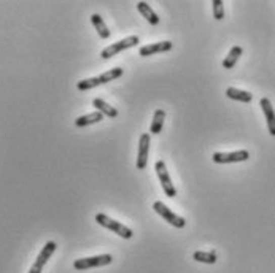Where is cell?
<instances>
[{
	"mask_svg": "<svg viewBox=\"0 0 275 273\" xmlns=\"http://www.w3.org/2000/svg\"><path fill=\"white\" fill-rule=\"evenodd\" d=\"M172 49V41H158V43H151V45H145L142 46L139 54L142 58H148L153 56V54H158V52H166Z\"/></svg>",
	"mask_w": 275,
	"mask_h": 273,
	"instance_id": "cell-8",
	"label": "cell"
},
{
	"mask_svg": "<svg viewBox=\"0 0 275 273\" xmlns=\"http://www.w3.org/2000/svg\"><path fill=\"white\" fill-rule=\"evenodd\" d=\"M193 259L197 260V262H202V264H215L218 260V256L215 251H196L193 254Z\"/></svg>",
	"mask_w": 275,
	"mask_h": 273,
	"instance_id": "cell-18",
	"label": "cell"
},
{
	"mask_svg": "<svg viewBox=\"0 0 275 273\" xmlns=\"http://www.w3.org/2000/svg\"><path fill=\"white\" fill-rule=\"evenodd\" d=\"M250 157V152L245 149L234 152H215L212 156L215 163H233V162H245Z\"/></svg>",
	"mask_w": 275,
	"mask_h": 273,
	"instance_id": "cell-6",
	"label": "cell"
},
{
	"mask_svg": "<svg viewBox=\"0 0 275 273\" xmlns=\"http://www.w3.org/2000/svg\"><path fill=\"white\" fill-rule=\"evenodd\" d=\"M164 119H166V112L162 110V108H158L155 112V116H153V123H151V127H150V132L151 134H159L162 127H164Z\"/></svg>",
	"mask_w": 275,
	"mask_h": 273,
	"instance_id": "cell-17",
	"label": "cell"
},
{
	"mask_svg": "<svg viewBox=\"0 0 275 273\" xmlns=\"http://www.w3.org/2000/svg\"><path fill=\"white\" fill-rule=\"evenodd\" d=\"M212 5H213V16H215V19L221 21L224 18V4L221 2V0H213Z\"/></svg>",
	"mask_w": 275,
	"mask_h": 273,
	"instance_id": "cell-21",
	"label": "cell"
},
{
	"mask_svg": "<svg viewBox=\"0 0 275 273\" xmlns=\"http://www.w3.org/2000/svg\"><path fill=\"white\" fill-rule=\"evenodd\" d=\"M112 254H101V256H93V257H83L76 259L73 262L75 270H86V268H94V267H104L112 264Z\"/></svg>",
	"mask_w": 275,
	"mask_h": 273,
	"instance_id": "cell-4",
	"label": "cell"
},
{
	"mask_svg": "<svg viewBox=\"0 0 275 273\" xmlns=\"http://www.w3.org/2000/svg\"><path fill=\"white\" fill-rule=\"evenodd\" d=\"M137 10H139L140 15L144 16L151 26H158V24H159V18H158V15H156L155 12H153L151 7H150L147 2H139V4H137Z\"/></svg>",
	"mask_w": 275,
	"mask_h": 273,
	"instance_id": "cell-12",
	"label": "cell"
},
{
	"mask_svg": "<svg viewBox=\"0 0 275 273\" xmlns=\"http://www.w3.org/2000/svg\"><path fill=\"white\" fill-rule=\"evenodd\" d=\"M96 221H97V224H101V226H104L105 229H108V231H112V232H115V234H118L121 238H130L132 235V231L129 227H126L124 224H121V223H118V221H113L112 217H108L107 214H104V213H99V214H96Z\"/></svg>",
	"mask_w": 275,
	"mask_h": 273,
	"instance_id": "cell-1",
	"label": "cell"
},
{
	"mask_svg": "<svg viewBox=\"0 0 275 273\" xmlns=\"http://www.w3.org/2000/svg\"><path fill=\"white\" fill-rule=\"evenodd\" d=\"M259 105H261V108H262L264 115H266L269 132H270L272 137H275V112H273V108H272V103H270L269 99H266V97H262L261 102H259Z\"/></svg>",
	"mask_w": 275,
	"mask_h": 273,
	"instance_id": "cell-9",
	"label": "cell"
},
{
	"mask_svg": "<svg viewBox=\"0 0 275 273\" xmlns=\"http://www.w3.org/2000/svg\"><path fill=\"white\" fill-rule=\"evenodd\" d=\"M101 78L99 76H94V78H86V80H81L76 83V89L78 91H89V89H94V87L101 86Z\"/></svg>",
	"mask_w": 275,
	"mask_h": 273,
	"instance_id": "cell-19",
	"label": "cell"
},
{
	"mask_svg": "<svg viewBox=\"0 0 275 273\" xmlns=\"http://www.w3.org/2000/svg\"><path fill=\"white\" fill-rule=\"evenodd\" d=\"M153 210H155L159 216L164 217V221H167L170 226L173 227H177V229H183L186 226V221H185V217L178 216L177 213H173L167 205H164L162 202H155L153 203Z\"/></svg>",
	"mask_w": 275,
	"mask_h": 273,
	"instance_id": "cell-3",
	"label": "cell"
},
{
	"mask_svg": "<svg viewBox=\"0 0 275 273\" xmlns=\"http://www.w3.org/2000/svg\"><path fill=\"white\" fill-rule=\"evenodd\" d=\"M242 52H244V49H242V46H233L229 51V54L224 58L223 61V67L224 69H233L234 65L237 64V61L240 59Z\"/></svg>",
	"mask_w": 275,
	"mask_h": 273,
	"instance_id": "cell-16",
	"label": "cell"
},
{
	"mask_svg": "<svg viewBox=\"0 0 275 273\" xmlns=\"http://www.w3.org/2000/svg\"><path fill=\"white\" fill-rule=\"evenodd\" d=\"M104 119V115L101 112H94V113H89V115H83L80 118L75 119V126L76 127H86V126H91V124H97L101 123Z\"/></svg>",
	"mask_w": 275,
	"mask_h": 273,
	"instance_id": "cell-11",
	"label": "cell"
},
{
	"mask_svg": "<svg viewBox=\"0 0 275 273\" xmlns=\"http://www.w3.org/2000/svg\"><path fill=\"white\" fill-rule=\"evenodd\" d=\"M124 70L121 69V67H115L112 70H108V72H104L102 75H99V78H101V83L105 84V83H110V81H113L116 78H119V76H123Z\"/></svg>",
	"mask_w": 275,
	"mask_h": 273,
	"instance_id": "cell-20",
	"label": "cell"
},
{
	"mask_svg": "<svg viewBox=\"0 0 275 273\" xmlns=\"http://www.w3.org/2000/svg\"><path fill=\"white\" fill-rule=\"evenodd\" d=\"M93 106L96 108L97 112H101L104 116H108V118H116L118 116V110H116V108L112 106V105H108L102 99H94L93 100Z\"/></svg>",
	"mask_w": 275,
	"mask_h": 273,
	"instance_id": "cell-13",
	"label": "cell"
},
{
	"mask_svg": "<svg viewBox=\"0 0 275 273\" xmlns=\"http://www.w3.org/2000/svg\"><path fill=\"white\" fill-rule=\"evenodd\" d=\"M226 95L229 97V99L237 100V102H244V103H250L253 100V94H250L247 91L236 89V87H227V89H226Z\"/></svg>",
	"mask_w": 275,
	"mask_h": 273,
	"instance_id": "cell-14",
	"label": "cell"
},
{
	"mask_svg": "<svg viewBox=\"0 0 275 273\" xmlns=\"http://www.w3.org/2000/svg\"><path fill=\"white\" fill-rule=\"evenodd\" d=\"M150 134H142L139 140V156H137V169L145 170L148 163V152H150Z\"/></svg>",
	"mask_w": 275,
	"mask_h": 273,
	"instance_id": "cell-7",
	"label": "cell"
},
{
	"mask_svg": "<svg viewBox=\"0 0 275 273\" xmlns=\"http://www.w3.org/2000/svg\"><path fill=\"white\" fill-rule=\"evenodd\" d=\"M91 23H93V26L96 27L99 37L104 38V40L110 38V30H108V27L105 26V23H104V19H102V16H101V15L94 13V15L91 16Z\"/></svg>",
	"mask_w": 275,
	"mask_h": 273,
	"instance_id": "cell-15",
	"label": "cell"
},
{
	"mask_svg": "<svg viewBox=\"0 0 275 273\" xmlns=\"http://www.w3.org/2000/svg\"><path fill=\"white\" fill-rule=\"evenodd\" d=\"M56 248H58L56 242H47V245L43 246V249L40 251V254H38L37 260H35V265H38V267H41V268L45 267V264L51 259V256L54 254V251H56Z\"/></svg>",
	"mask_w": 275,
	"mask_h": 273,
	"instance_id": "cell-10",
	"label": "cell"
},
{
	"mask_svg": "<svg viewBox=\"0 0 275 273\" xmlns=\"http://www.w3.org/2000/svg\"><path fill=\"white\" fill-rule=\"evenodd\" d=\"M155 169H156V173H158V178L161 181V186L164 189V192H166L167 197H175L177 195V189H175L173 186V183L170 180V175L167 172V167H166V163H164V160H158L155 163Z\"/></svg>",
	"mask_w": 275,
	"mask_h": 273,
	"instance_id": "cell-5",
	"label": "cell"
},
{
	"mask_svg": "<svg viewBox=\"0 0 275 273\" xmlns=\"http://www.w3.org/2000/svg\"><path fill=\"white\" fill-rule=\"evenodd\" d=\"M41 270H43L41 267H38V265L34 264V265H32V268L29 270V273H41Z\"/></svg>",
	"mask_w": 275,
	"mask_h": 273,
	"instance_id": "cell-22",
	"label": "cell"
},
{
	"mask_svg": "<svg viewBox=\"0 0 275 273\" xmlns=\"http://www.w3.org/2000/svg\"><path fill=\"white\" fill-rule=\"evenodd\" d=\"M139 45V37L137 35H130V37H126L123 40H119L116 43H113V45H110L107 46L105 49H102L101 52V58L102 59H110V58H113L116 56V54H119L121 51H124L127 48H134Z\"/></svg>",
	"mask_w": 275,
	"mask_h": 273,
	"instance_id": "cell-2",
	"label": "cell"
}]
</instances>
